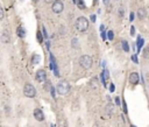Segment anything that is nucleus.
Returning a JSON list of instances; mask_svg holds the SVG:
<instances>
[{"label": "nucleus", "mask_w": 149, "mask_h": 127, "mask_svg": "<svg viewBox=\"0 0 149 127\" xmlns=\"http://www.w3.org/2000/svg\"><path fill=\"white\" fill-rule=\"evenodd\" d=\"M51 96L55 98V89L54 87H51Z\"/></svg>", "instance_id": "473e14b6"}, {"label": "nucleus", "mask_w": 149, "mask_h": 127, "mask_svg": "<svg viewBox=\"0 0 149 127\" xmlns=\"http://www.w3.org/2000/svg\"><path fill=\"white\" fill-rule=\"evenodd\" d=\"M104 29H105V26H100V32H104Z\"/></svg>", "instance_id": "c9c22d12"}, {"label": "nucleus", "mask_w": 149, "mask_h": 127, "mask_svg": "<svg viewBox=\"0 0 149 127\" xmlns=\"http://www.w3.org/2000/svg\"><path fill=\"white\" fill-rule=\"evenodd\" d=\"M0 41L2 42V43H10V30H7L5 29L1 33V35H0Z\"/></svg>", "instance_id": "0eeeda50"}, {"label": "nucleus", "mask_w": 149, "mask_h": 127, "mask_svg": "<svg viewBox=\"0 0 149 127\" xmlns=\"http://www.w3.org/2000/svg\"><path fill=\"white\" fill-rule=\"evenodd\" d=\"M102 40H105L106 39V33H104V32H102Z\"/></svg>", "instance_id": "2f4dec72"}, {"label": "nucleus", "mask_w": 149, "mask_h": 127, "mask_svg": "<svg viewBox=\"0 0 149 127\" xmlns=\"http://www.w3.org/2000/svg\"><path fill=\"white\" fill-rule=\"evenodd\" d=\"M36 1H38V0H34V3H36Z\"/></svg>", "instance_id": "ea45409f"}, {"label": "nucleus", "mask_w": 149, "mask_h": 127, "mask_svg": "<svg viewBox=\"0 0 149 127\" xmlns=\"http://www.w3.org/2000/svg\"><path fill=\"white\" fill-rule=\"evenodd\" d=\"M43 35H44L43 37H46V39H47V36H48V35H47V32H46V29H44V28H43Z\"/></svg>", "instance_id": "f704fd0d"}, {"label": "nucleus", "mask_w": 149, "mask_h": 127, "mask_svg": "<svg viewBox=\"0 0 149 127\" xmlns=\"http://www.w3.org/2000/svg\"><path fill=\"white\" fill-rule=\"evenodd\" d=\"M72 1H74V4H76V0H72Z\"/></svg>", "instance_id": "4c0bfd02"}, {"label": "nucleus", "mask_w": 149, "mask_h": 127, "mask_svg": "<svg viewBox=\"0 0 149 127\" xmlns=\"http://www.w3.org/2000/svg\"><path fill=\"white\" fill-rule=\"evenodd\" d=\"M132 60L135 62V63H138V57H136V55H133V57H132Z\"/></svg>", "instance_id": "c756f323"}, {"label": "nucleus", "mask_w": 149, "mask_h": 127, "mask_svg": "<svg viewBox=\"0 0 149 127\" xmlns=\"http://www.w3.org/2000/svg\"><path fill=\"white\" fill-rule=\"evenodd\" d=\"M115 90V86H114V84H111V85H110V91H111V92H113V91Z\"/></svg>", "instance_id": "393cba45"}, {"label": "nucleus", "mask_w": 149, "mask_h": 127, "mask_svg": "<svg viewBox=\"0 0 149 127\" xmlns=\"http://www.w3.org/2000/svg\"><path fill=\"white\" fill-rule=\"evenodd\" d=\"M34 118L37 121H43L44 120V114L41 108H35L34 110Z\"/></svg>", "instance_id": "1a4fd4ad"}, {"label": "nucleus", "mask_w": 149, "mask_h": 127, "mask_svg": "<svg viewBox=\"0 0 149 127\" xmlns=\"http://www.w3.org/2000/svg\"><path fill=\"white\" fill-rule=\"evenodd\" d=\"M76 3H77L78 8H79V10H84L85 8V4L83 3V0H76Z\"/></svg>", "instance_id": "f3484780"}, {"label": "nucleus", "mask_w": 149, "mask_h": 127, "mask_svg": "<svg viewBox=\"0 0 149 127\" xmlns=\"http://www.w3.org/2000/svg\"><path fill=\"white\" fill-rule=\"evenodd\" d=\"M16 33H18V36L21 37V39H24V37L26 36V30H24V27H19L16 30Z\"/></svg>", "instance_id": "f8f14e48"}, {"label": "nucleus", "mask_w": 149, "mask_h": 127, "mask_svg": "<svg viewBox=\"0 0 149 127\" xmlns=\"http://www.w3.org/2000/svg\"><path fill=\"white\" fill-rule=\"evenodd\" d=\"M138 17H139L140 19H144V18L147 17V11H146V8H140V10L138 11Z\"/></svg>", "instance_id": "9b49d317"}, {"label": "nucleus", "mask_w": 149, "mask_h": 127, "mask_svg": "<svg viewBox=\"0 0 149 127\" xmlns=\"http://www.w3.org/2000/svg\"><path fill=\"white\" fill-rule=\"evenodd\" d=\"M143 57H144V58H148V48H144V50H143Z\"/></svg>", "instance_id": "5701e85b"}, {"label": "nucleus", "mask_w": 149, "mask_h": 127, "mask_svg": "<svg viewBox=\"0 0 149 127\" xmlns=\"http://www.w3.org/2000/svg\"><path fill=\"white\" fill-rule=\"evenodd\" d=\"M90 18H91V22H93V24H94V22H96V15H91Z\"/></svg>", "instance_id": "c85d7f7f"}, {"label": "nucleus", "mask_w": 149, "mask_h": 127, "mask_svg": "<svg viewBox=\"0 0 149 127\" xmlns=\"http://www.w3.org/2000/svg\"><path fill=\"white\" fill-rule=\"evenodd\" d=\"M41 57L38 54H34L33 55V58H32V64H38V62H40Z\"/></svg>", "instance_id": "ddd939ff"}, {"label": "nucleus", "mask_w": 149, "mask_h": 127, "mask_svg": "<svg viewBox=\"0 0 149 127\" xmlns=\"http://www.w3.org/2000/svg\"><path fill=\"white\" fill-rule=\"evenodd\" d=\"M56 91L61 96H65V94H68L70 92V84L66 80H60L57 86H56Z\"/></svg>", "instance_id": "f03ea898"}, {"label": "nucleus", "mask_w": 149, "mask_h": 127, "mask_svg": "<svg viewBox=\"0 0 149 127\" xmlns=\"http://www.w3.org/2000/svg\"><path fill=\"white\" fill-rule=\"evenodd\" d=\"M90 86L91 87H93L94 90H97L99 87V82H98V78L97 77H93L91 79V82H90Z\"/></svg>", "instance_id": "9d476101"}, {"label": "nucleus", "mask_w": 149, "mask_h": 127, "mask_svg": "<svg viewBox=\"0 0 149 127\" xmlns=\"http://www.w3.org/2000/svg\"><path fill=\"white\" fill-rule=\"evenodd\" d=\"M143 43H144L143 39H142V37H139V39H138V43H136V44H138V47H136V48H138V51L141 50V48H142Z\"/></svg>", "instance_id": "2eb2a0df"}, {"label": "nucleus", "mask_w": 149, "mask_h": 127, "mask_svg": "<svg viewBox=\"0 0 149 127\" xmlns=\"http://www.w3.org/2000/svg\"><path fill=\"white\" fill-rule=\"evenodd\" d=\"M130 34H132V35H134V34H135V28H134V26L130 27Z\"/></svg>", "instance_id": "a878e982"}, {"label": "nucleus", "mask_w": 149, "mask_h": 127, "mask_svg": "<svg viewBox=\"0 0 149 127\" xmlns=\"http://www.w3.org/2000/svg\"><path fill=\"white\" fill-rule=\"evenodd\" d=\"M122 105H124V112H125V113H127V106H126V103H125V101L122 103Z\"/></svg>", "instance_id": "cd10ccee"}, {"label": "nucleus", "mask_w": 149, "mask_h": 127, "mask_svg": "<svg viewBox=\"0 0 149 127\" xmlns=\"http://www.w3.org/2000/svg\"><path fill=\"white\" fill-rule=\"evenodd\" d=\"M71 47L74 48V49H78V48H79V41H78L77 37H74V39L71 40Z\"/></svg>", "instance_id": "4468645a"}, {"label": "nucleus", "mask_w": 149, "mask_h": 127, "mask_svg": "<svg viewBox=\"0 0 149 127\" xmlns=\"http://www.w3.org/2000/svg\"><path fill=\"white\" fill-rule=\"evenodd\" d=\"M124 14H125V11H124V8L120 7V10H119V17L122 18V17H124Z\"/></svg>", "instance_id": "4be33fe9"}, {"label": "nucleus", "mask_w": 149, "mask_h": 127, "mask_svg": "<svg viewBox=\"0 0 149 127\" xmlns=\"http://www.w3.org/2000/svg\"><path fill=\"white\" fill-rule=\"evenodd\" d=\"M24 94L28 98H34L36 96V89L34 85H32L30 83H26L24 86Z\"/></svg>", "instance_id": "20e7f679"}, {"label": "nucleus", "mask_w": 149, "mask_h": 127, "mask_svg": "<svg viewBox=\"0 0 149 127\" xmlns=\"http://www.w3.org/2000/svg\"><path fill=\"white\" fill-rule=\"evenodd\" d=\"M51 8H52V12H54V13L58 14V13H61V12H63L64 5H63V3H62L61 0H55L54 3H52Z\"/></svg>", "instance_id": "39448f33"}, {"label": "nucleus", "mask_w": 149, "mask_h": 127, "mask_svg": "<svg viewBox=\"0 0 149 127\" xmlns=\"http://www.w3.org/2000/svg\"><path fill=\"white\" fill-rule=\"evenodd\" d=\"M21 1H24V0H21Z\"/></svg>", "instance_id": "a19ab883"}, {"label": "nucleus", "mask_w": 149, "mask_h": 127, "mask_svg": "<svg viewBox=\"0 0 149 127\" xmlns=\"http://www.w3.org/2000/svg\"><path fill=\"white\" fill-rule=\"evenodd\" d=\"M92 64H93V60L90 55H83L79 57V65H80L84 70H88L91 69Z\"/></svg>", "instance_id": "f257e3e1"}, {"label": "nucleus", "mask_w": 149, "mask_h": 127, "mask_svg": "<svg viewBox=\"0 0 149 127\" xmlns=\"http://www.w3.org/2000/svg\"><path fill=\"white\" fill-rule=\"evenodd\" d=\"M52 1H55V0H46V3H52Z\"/></svg>", "instance_id": "e433bc0d"}, {"label": "nucleus", "mask_w": 149, "mask_h": 127, "mask_svg": "<svg viewBox=\"0 0 149 127\" xmlns=\"http://www.w3.org/2000/svg\"><path fill=\"white\" fill-rule=\"evenodd\" d=\"M115 103H116V105H120V98L119 97L115 98Z\"/></svg>", "instance_id": "7c9ffc66"}, {"label": "nucleus", "mask_w": 149, "mask_h": 127, "mask_svg": "<svg viewBox=\"0 0 149 127\" xmlns=\"http://www.w3.org/2000/svg\"><path fill=\"white\" fill-rule=\"evenodd\" d=\"M106 35H107V37H108V40H111V41L113 40V39H114V33H113L112 30H108Z\"/></svg>", "instance_id": "aec40b11"}, {"label": "nucleus", "mask_w": 149, "mask_h": 127, "mask_svg": "<svg viewBox=\"0 0 149 127\" xmlns=\"http://www.w3.org/2000/svg\"><path fill=\"white\" fill-rule=\"evenodd\" d=\"M102 3H104V5H106V6H107V5L110 4V0H102Z\"/></svg>", "instance_id": "72a5a7b5"}, {"label": "nucleus", "mask_w": 149, "mask_h": 127, "mask_svg": "<svg viewBox=\"0 0 149 127\" xmlns=\"http://www.w3.org/2000/svg\"><path fill=\"white\" fill-rule=\"evenodd\" d=\"M140 82V76L138 72H132V74H129V83L133 84V85H136V84H139Z\"/></svg>", "instance_id": "6e6552de"}, {"label": "nucleus", "mask_w": 149, "mask_h": 127, "mask_svg": "<svg viewBox=\"0 0 149 127\" xmlns=\"http://www.w3.org/2000/svg\"><path fill=\"white\" fill-rule=\"evenodd\" d=\"M4 17H5V13H4V10L0 7V20H2Z\"/></svg>", "instance_id": "b1692460"}, {"label": "nucleus", "mask_w": 149, "mask_h": 127, "mask_svg": "<svg viewBox=\"0 0 149 127\" xmlns=\"http://www.w3.org/2000/svg\"><path fill=\"white\" fill-rule=\"evenodd\" d=\"M130 127H135V126H134V125H130Z\"/></svg>", "instance_id": "58836bf2"}, {"label": "nucleus", "mask_w": 149, "mask_h": 127, "mask_svg": "<svg viewBox=\"0 0 149 127\" xmlns=\"http://www.w3.org/2000/svg\"><path fill=\"white\" fill-rule=\"evenodd\" d=\"M134 20V13H130L129 14V21H133Z\"/></svg>", "instance_id": "bb28decb"}, {"label": "nucleus", "mask_w": 149, "mask_h": 127, "mask_svg": "<svg viewBox=\"0 0 149 127\" xmlns=\"http://www.w3.org/2000/svg\"><path fill=\"white\" fill-rule=\"evenodd\" d=\"M58 127H68V122H66V120H61L60 121Z\"/></svg>", "instance_id": "412c9836"}, {"label": "nucleus", "mask_w": 149, "mask_h": 127, "mask_svg": "<svg viewBox=\"0 0 149 127\" xmlns=\"http://www.w3.org/2000/svg\"><path fill=\"white\" fill-rule=\"evenodd\" d=\"M76 28H77V30L82 32V33L86 32L88 29V20L84 17H79L76 20Z\"/></svg>", "instance_id": "7ed1b4c3"}, {"label": "nucleus", "mask_w": 149, "mask_h": 127, "mask_svg": "<svg viewBox=\"0 0 149 127\" xmlns=\"http://www.w3.org/2000/svg\"><path fill=\"white\" fill-rule=\"evenodd\" d=\"M36 39H37V41H38L40 43H42V42H43V36H42V34H41L40 30H37V33H36Z\"/></svg>", "instance_id": "6ab92c4d"}, {"label": "nucleus", "mask_w": 149, "mask_h": 127, "mask_svg": "<svg viewBox=\"0 0 149 127\" xmlns=\"http://www.w3.org/2000/svg\"><path fill=\"white\" fill-rule=\"evenodd\" d=\"M122 49H124V50L126 51V53H128L129 51V46H128V42H127V41H122Z\"/></svg>", "instance_id": "dca6fc26"}, {"label": "nucleus", "mask_w": 149, "mask_h": 127, "mask_svg": "<svg viewBox=\"0 0 149 127\" xmlns=\"http://www.w3.org/2000/svg\"><path fill=\"white\" fill-rule=\"evenodd\" d=\"M35 78L38 83H44L46 80H47V72L44 70H37L36 71V75H35Z\"/></svg>", "instance_id": "423d86ee"}, {"label": "nucleus", "mask_w": 149, "mask_h": 127, "mask_svg": "<svg viewBox=\"0 0 149 127\" xmlns=\"http://www.w3.org/2000/svg\"><path fill=\"white\" fill-rule=\"evenodd\" d=\"M113 108H114V107H113V105L110 103L108 105L106 106V112H107L108 114H112V113H113Z\"/></svg>", "instance_id": "a211bd4d"}]
</instances>
